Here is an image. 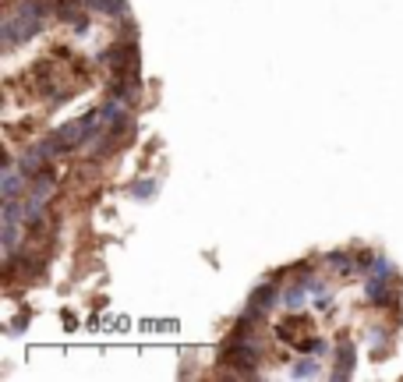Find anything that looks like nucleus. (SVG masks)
<instances>
[{"label":"nucleus","instance_id":"obj_1","mask_svg":"<svg viewBox=\"0 0 403 382\" xmlns=\"http://www.w3.org/2000/svg\"><path fill=\"white\" fill-rule=\"evenodd\" d=\"M43 18H46L43 0H15L4 11V22H0V43H4V50H15L29 36H36L43 29Z\"/></svg>","mask_w":403,"mask_h":382},{"label":"nucleus","instance_id":"obj_2","mask_svg":"<svg viewBox=\"0 0 403 382\" xmlns=\"http://www.w3.org/2000/svg\"><path fill=\"white\" fill-rule=\"evenodd\" d=\"M276 301H283V297L276 294V284H262V287L251 294V308H248V311L262 318L265 311H272V304H276Z\"/></svg>","mask_w":403,"mask_h":382},{"label":"nucleus","instance_id":"obj_3","mask_svg":"<svg viewBox=\"0 0 403 382\" xmlns=\"http://www.w3.org/2000/svg\"><path fill=\"white\" fill-rule=\"evenodd\" d=\"M336 379H351L354 375V344L343 337L339 340V351H336V372H332Z\"/></svg>","mask_w":403,"mask_h":382},{"label":"nucleus","instance_id":"obj_4","mask_svg":"<svg viewBox=\"0 0 403 382\" xmlns=\"http://www.w3.org/2000/svg\"><path fill=\"white\" fill-rule=\"evenodd\" d=\"M85 4H89L92 11H103V15H121V18H128V4H124V0H85Z\"/></svg>","mask_w":403,"mask_h":382},{"label":"nucleus","instance_id":"obj_5","mask_svg":"<svg viewBox=\"0 0 403 382\" xmlns=\"http://www.w3.org/2000/svg\"><path fill=\"white\" fill-rule=\"evenodd\" d=\"M18 195H22V177L15 163H4V198H18Z\"/></svg>","mask_w":403,"mask_h":382},{"label":"nucleus","instance_id":"obj_6","mask_svg":"<svg viewBox=\"0 0 403 382\" xmlns=\"http://www.w3.org/2000/svg\"><path fill=\"white\" fill-rule=\"evenodd\" d=\"M294 375H298V379H308V375H318V365L305 358V361H298V365H294Z\"/></svg>","mask_w":403,"mask_h":382},{"label":"nucleus","instance_id":"obj_7","mask_svg":"<svg viewBox=\"0 0 403 382\" xmlns=\"http://www.w3.org/2000/svg\"><path fill=\"white\" fill-rule=\"evenodd\" d=\"M135 195H138V198H152V181H145V184H135Z\"/></svg>","mask_w":403,"mask_h":382}]
</instances>
